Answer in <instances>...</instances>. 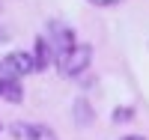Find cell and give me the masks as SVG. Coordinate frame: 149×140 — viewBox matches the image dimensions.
<instances>
[{
	"instance_id": "cell-2",
	"label": "cell",
	"mask_w": 149,
	"mask_h": 140,
	"mask_svg": "<svg viewBox=\"0 0 149 140\" xmlns=\"http://www.w3.org/2000/svg\"><path fill=\"white\" fill-rule=\"evenodd\" d=\"M0 72L9 75V78H21V75H33L36 72V63L30 51H12L0 60Z\"/></svg>"
},
{
	"instance_id": "cell-7",
	"label": "cell",
	"mask_w": 149,
	"mask_h": 140,
	"mask_svg": "<svg viewBox=\"0 0 149 140\" xmlns=\"http://www.w3.org/2000/svg\"><path fill=\"white\" fill-rule=\"evenodd\" d=\"M74 113H78V125H90V122H93V113H90V104H86V98H78V104H74Z\"/></svg>"
},
{
	"instance_id": "cell-9",
	"label": "cell",
	"mask_w": 149,
	"mask_h": 140,
	"mask_svg": "<svg viewBox=\"0 0 149 140\" xmlns=\"http://www.w3.org/2000/svg\"><path fill=\"white\" fill-rule=\"evenodd\" d=\"M93 6H102V9H110V6H119L122 0H90Z\"/></svg>"
},
{
	"instance_id": "cell-10",
	"label": "cell",
	"mask_w": 149,
	"mask_h": 140,
	"mask_svg": "<svg viewBox=\"0 0 149 140\" xmlns=\"http://www.w3.org/2000/svg\"><path fill=\"white\" fill-rule=\"evenodd\" d=\"M119 140H146L143 134H125V137H119Z\"/></svg>"
},
{
	"instance_id": "cell-6",
	"label": "cell",
	"mask_w": 149,
	"mask_h": 140,
	"mask_svg": "<svg viewBox=\"0 0 149 140\" xmlns=\"http://www.w3.org/2000/svg\"><path fill=\"white\" fill-rule=\"evenodd\" d=\"M24 137H27V140H57L54 128H48V125H42V122L24 125Z\"/></svg>"
},
{
	"instance_id": "cell-11",
	"label": "cell",
	"mask_w": 149,
	"mask_h": 140,
	"mask_svg": "<svg viewBox=\"0 0 149 140\" xmlns=\"http://www.w3.org/2000/svg\"><path fill=\"white\" fill-rule=\"evenodd\" d=\"M3 42H9V30H0V45Z\"/></svg>"
},
{
	"instance_id": "cell-4",
	"label": "cell",
	"mask_w": 149,
	"mask_h": 140,
	"mask_svg": "<svg viewBox=\"0 0 149 140\" xmlns=\"http://www.w3.org/2000/svg\"><path fill=\"white\" fill-rule=\"evenodd\" d=\"M54 48H51V42H48V36H39L36 39V45H33V63H36V72H45L48 66L54 63Z\"/></svg>"
},
{
	"instance_id": "cell-8",
	"label": "cell",
	"mask_w": 149,
	"mask_h": 140,
	"mask_svg": "<svg viewBox=\"0 0 149 140\" xmlns=\"http://www.w3.org/2000/svg\"><path fill=\"white\" fill-rule=\"evenodd\" d=\"M131 116H134L131 107H116V110H113V122H125V119H131Z\"/></svg>"
},
{
	"instance_id": "cell-5",
	"label": "cell",
	"mask_w": 149,
	"mask_h": 140,
	"mask_svg": "<svg viewBox=\"0 0 149 140\" xmlns=\"http://www.w3.org/2000/svg\"><path fill=\"white\" fill-rule=\"evenodd\" d=\"M0 98L9 101V104H18L24 101V86L21 78H9V75H0Z\"/></svg>"
},
{
	"instance_id": "cell-1",
	"label": "cell",
	"mask_w": 149,
	"mask_h": 140,
	"mask_svg": "<svg viewBox=\"0 0 149 140\" xmlns=\"http://www.w3.org/2000/svg\"><path fill=\"white\" fill-rule=\"evenodd\" d=\"M90 63H93V48L86 45V42L84 45L74 42L69 54H63V57L57 60V66H60V75H66V78H78L81 72L90 69Z\"/></svg>"
},
{
	"instance_id": "cell-3",
	"label": "cell",
	"mask_w": 149,
	"mask_h": 140,
	"mask_svg": "<svg viewBox=\"0 0 149 140\" xmlns=\"http://www.w3.org/2000/svg\"><path fill=\"white\" fill-rule=\"evenodd\" d=\"M48 42H51L54 54H57V60H60L63 54L72 51V45H74V30L69 27V24H63V21H51V24H48Z\"/></svg>"
}]
</instances>
